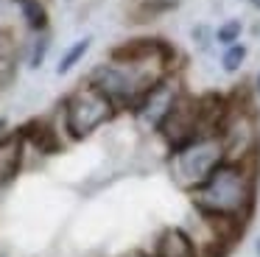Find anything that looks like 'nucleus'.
<instances>
[{
    "mask_svg": "<svg viewBox=\"0 0 260 257\" xmlns=\"http://www.w3.org/2000/svg\"><path fill=\"white\" fill-rule=\"evenodd\" d=\"M157 257H199L185 229H165L157 240Z\"/></svg>",
    "mask_w": 260,
    "mask_h": 257,
    "instance_id": "obj_8",
    "label": "nucleus"
},
{
    "mask_svg": "<svg viewBox=\"0 0 260 257\" xmlns=\"http://www.w3.org/2000/svg\"><path fill=\"white\" fill-rule=\"evenodd\" d=\"M215 137L224 148V162H246L257 148V126L249 109H230L226 106Z\"/></svg>",
    "mask_w": 260,
    "mask_h": 257,
    "instance_id": "obj_5",
    "label": "nucleus"
},
{
    "mask_svg": "<svg viewBox=\"0 0 260 257\" xmlns=\"http://www.w3.org/2000/svg\"><path fill=\"white\" fill-rule=\"evenodd\" d=\"M193 204L207 218L238 223L254 204V168L246 162H221L199 187L190 190Z\"/></svg>",
    "mask_w": 260,
    "mask_h": 257,
    "instance_id": "obj_2",
    "label": "nucleus"
},
{
    "mask_svg": "<svg viewBox=\"0 0 260 257\" xmlns=\"http://www.w3.org/2000/svg\"><path fill=\"white\" fill-rule=\"evenodd\" d=\"M257 92H260V76H257Z\"/></svg>",
    "mask_w": 260,
    "mask_h": 257,
    "instance_id": "obj_18",
    "label": "nucleus"
},
{
    "mask_svg": "<svg viewBox=\"0 0 260 257\" xmlns=\"http://www.w3.org/2000/svg\"><path fill=\"white\" fill-rule=\"evenodd\" d=\"M17 6H20V14H23V20L28 22L31 31H37V34L45 31L48 11H45V6H42L40 0H17Z\"/></svg>",
    "mask_w": 260,
    "mask_h": 257,
    "instance_id": "obj_10",
    "label": "nucleus"
},
{
    "mask_svg": "<svg viewBox=\"0 0 260 257\" xmlns=\"http://www.w3.org/2000/svg\"><path fill=\"white\" fill-rule=\"evenodd\" d=\"M241 22L238 20H230V22H224V25L215 31V39L218 42H224V45H232V42H238V37H241Z\"/></svg>",
    "mask_w": 260,
    "mask_h": 257,
    "instance_id": "obj_13",
    "label": "nucleus"
},
{
    "mask_svg": "<svg viewBox=\"0 0 260 257\" xmlns=\"http://www.w3.org/2000/svg\"><path fill=\"white\" fill-rule=\"evenodd\" d=\"M252 6H254V9H260V0H252Z\"/></svg>",
    "mask_w": 260,
    "mask_h": 257,
    "instance_id": "obj_16",
    "label": "nucleus"
},
{
    "mask_svg": "<svg viewBox=\"0 0 260 257\" xmlns=\"http://www.w3.org/2000/svg\"><path fill=\"white\" fill-rule=\"evenodd\" d=\"M17 73V42L12 34L0 31V89H6Z\"/></svg>",
    "mask_w": 260,
    "mask_h": 257,
    "instance_id": "obj_9",
    "label": "nucleus"
},
{
    "mask_svg": "<svg viewBox=\"0 0 260 257\" xmlns=\"http://www.w3.org/2000/svg\"><path fill=\"white\" fill-rule=\"evenodd\" d=\"M171 50L159 42H129L112 50V59L90 73V84L115 106H137V101L162 78H168Z\"/></svg>",
    "mask_w": 260,
    "mask_h": 257,
    "instance_id": "obj_1",
    "label": "nucleus"
},
{
    "mask_svg": "<svg viewBox=\"0 0 260 257\" xmlns=\"http://www.w3.org/2000/svg\"><path fill=\"white\" fill-rule=\"evenodd\" d=\"M23 151H25V134H3L0 137V187L12 182L17 176L20 165H23Z\"/></svg>",
    "mask_w": 260,
    "mask_h": 257,
    "instance_id": "obj_7",
    "label": "nucleus"
},
{
    "mask_svg": "<svg viewBox=\"0 0 260 257\" xmlns=\"http://www.w3.org/2000/svg\"><path fill=\"white\" fill-rule=\"evenodd\" d=\"M90 45H92V39L90 37H84V39H79V42H73L68 50L62 53V59H59V65H56V73L59 76H64V73H70L76 65H79L81 59L87 56V50H90Z\"/></svg>",
    "mask_w": 260,
    "mask_h": 257,
    "instance_id": "obj_11",
    "label": "nucleus"
},
{
    "mask_svg": "<svg viewBox=\"0 0 260 257\" xmlns=\"http://www.w3.org/2000/svg\"><path fill=\"white\" fill-rule=\"evenodd\" d=\"M224 162V148L215 134H202V137L187 140L185 145L174 148L171 156V176L179 187L193 190Z\"/></svg>",
    "mask_w": 260,
    "mask_h": 257,
    "instance_id": "obj_3",
    "label": "nucleus"
},
{
    "mask_svg": "<svg viewBox=\"0 0 260 257\" xmlns=\"http://www.w3.org/2000/svg\"><path fill=\"white\" fill-rule=\"evenodd\" d=\"M257 257H260V238H257Z\"/></svg>",
    "mask_w": 260,
    "mask_h": 257,
    "instance_id": "obj_17",
    "label": "nucleus"
},
{
    "mask_svg": "<svg viewBox=\"0 0 260 257\" xmlns=\"http://www.w3.org/2000/svg\"><path fill=\"white\" fill-rule=\"evenodd\" d=\"M176 98H179L176 84L168 81V78H162V81L154 84V87L148 89L140 101H137V117H140L146 126L159 128V123L165 120V115L171 112V106H174Z\"/></svg>",
    "mask_w": 260,
    "mask_h": 257,
    "instance_id": "obj_6",
    "label": "nucleus"
},
{
    "mask_svg": "<svg viewBox=\"0 0 260 257\" xmlns=\"http://www.w3.org/2000/svg\"><path fill=\"white\" fill-rule=\"evenodd\" d=\"M45 50H48V37H45V34H40V37L34 39V45H31L28 65H31V67H40L42 59H45Z\"/></svg>",
    "mask_w": 260,
    "mask_h": 257,
    "instance_id": "obj_14",
    "label": "nucleus"
},
{
    "mask_svg": "<svg viewBox=\"0 0 260 257\" xmlns=\"http://www.w3.org/2000/svg\"><path fill=\"white\" fill-rule=\"evenodd\" d=\"M243 61H246V45H241V42L226 45L224 56H221V67H224L226 73H235Z\"/></svg>",
    "mask_w": 260,
    "mask_h": 257,
    "instance_id": "obj_12",
    "label": "nucleus"
},
{
    "mask_svg": "<svg viewBox=\"0 0 260 257\" xmlns=\"http://www.w3.org/2000/svg\"><path fill=\"white\" fill-rule=\"evenodd\" d=\"M123 257H148V254H143V251H129V254H123Z\"/></svg>",
    "mask_w": 260,
    "mask_h": 257,
    "instance_id": "obj_15",
    "label": "nucleus"
},
{
    "mask_svg": "<svg viewBox=\"0 0 260 257\" xmlns=\"http://www.w3.org/2000/svg\"><path fill=\"white\" fill-rule=\"evenodd\" d=\"M62 112H64L68 134L73 140H84V137H90L92 132H98L107 120H112L115 104L87 81L84 87L73 89V92L68 95Z\"/></svg>",
    "mask_w": 260,
    "mask_h": 257,
    "instance_id": "obj_4",
    "label": "nucleus"
}]
</instances>
